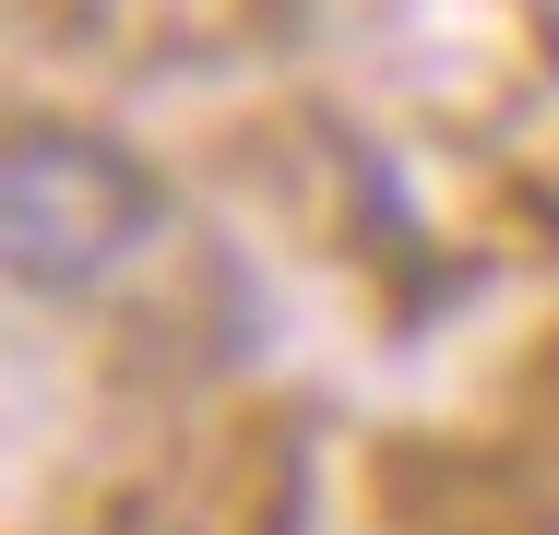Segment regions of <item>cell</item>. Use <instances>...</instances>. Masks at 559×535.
I'll return each instance as SVG.
<instances>
[{
    "label": "cell",
    "mask_w": 559,
    "mask_h": 535,
    "mask_svg": "<svg viewBox=\"0 0 559 535\" xmlns=\"http://www.w3.org/2000/svg\"><path fill=\"white\" fill-rule=\"evenodd\" d=\"M155 226H167V191H155V167L131 143L84 131V119H48V107L12 119V155H0V250H12V274L36 298L108 286Z\"/></svg>",
    "instance_id": "6da1fadb"
},
{
    "label": "cell",
    "mask_w": 559,
    "mask_h": 535,
    "mask_svg": "<svg viewBox=\"0 0 559 535\" xmlns=\"http://www.w3.org/2000/svg\"><path fill=\"white\" fill-rule=\"evenodd\" d=\"M512 405H524V452H536V464H559V333L524 357V393H512Z\"/></svg>",
    "instance_id": "7a4b0ae2"
}]
</instances>
